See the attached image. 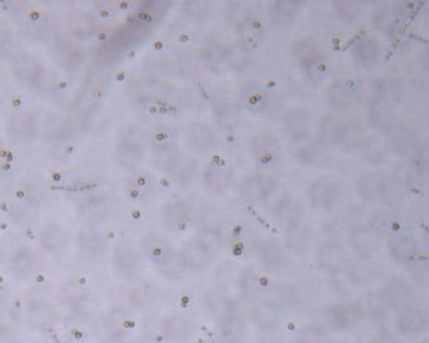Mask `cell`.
I'll return each mask as SVG.
<instances>
[{"label":"cell","instance_id":"obj_1","mask_svg":"<svg viewBox=\"0 0 429 343\" xmlns=\"http://www.w3.org/2000/svg\"><path fill=\"white\" fill-rule=\"evenodd\" d=\"M196 326L189 315L173 311L160 317V339L165 343H186L195 335Z\"/></svg>","mask_w":429,"mask_h":343},{"label":"cell","instance_id":"obj_2","mask_svg":"<svg viewBox=\"0 0 429 343\" xmlns=\"http://www.w3.org/2000/svg\"><path fill=\"white\" fill-rule=\"evenodd\" d=\"M218 333L223 343H245L250 333L249 320L236 312L218 322Z\"/></svg>","mask_w":429,"mask_h":343},{"label":"cell","instance_id":"obj_3","mask_svg":"<svg viewBox=\"0 0 429 343\" xmlns=\"http://www.w3.org/2000/svg\"><path fill=\"white\" fill-rule=\"evenodd\" d=\"M131 312L125 307H113L106 315L104 320V332L108 336L109 342L126 339L131 331Z\"/></svg>","mask_w":429,"mask_h":343},{"label":"cell","instance_id":"obj_4","mask_svg":"<svg viewBox=\"0 0 429 343\" xmlns=\"http://www.w3.org/2000/svg\"><path fill=\"white\" fill-rule=\"evenodd\" d=\"M202 309L205 315H209L211 320H220L226 318L228 315H234L239 311V304L235 303L232 299L223 297V296H211L204 301Z\"/></svg>","mask_w":429,"mask_h":343},{"label":"cell","instance_id":"obj_5","mask_svg":"<svg viewBox=\"0 0 429 343\" xmlns=\"http://www.w3.org/2000/svg\"><path fill=\"white\" fill-rule=\"evenodd\" d=\"M326 322L332 328H344L349 325L350 312L349 309L345 308L344 306L337 304L326 309Z\"/></svg>","mask_w":429,"mask_h":343},{"label":"cell","instance_id":"obj_6","mask_svg":"<svg viewBox=\"0 0 429 343\" xmlns=\"http://www.w3.org/2000/svg\"><path fill=\"white\" fill-rule=\"evenodd\" d=\"M324 335L315 326H305L295 335L294 343H323Z\"/></svg>","mask_w":429,"mask_h":343},{"label":"cell","instance_id":"obj_7","mask_svg":"<svg viewBox=\"0 0 429 343\" xmlns=\"http://www.w3.org/2000/svg\"><path fill=\"white\" fill-rule=\"evenodd\" d=\"M40 18H42V13L38 9H30L29 11V19L35 23V22H39Z\"/></svg>","mask_w":429,"mask_h":343},{"label":"cell","instance_id":"obj_8","mask_svg":"<svg viewBox=\"0 0 429 343\" xmlns=\"http://www.w3.org/2000/svg\"><path fill=\"white\" fill-rule=\"evenodd\" d=\"M22 104H23V100H22V97H20L19 95H15L12 100L13 107H14V109H20Z\"/></svg>","mask_w":429,"mask_h":343},{"label":"cell","instance_id":"obj_9","mask_svg":"<svg viewBox=\"0 0 429 343\" xmlns=\"http://www.w3.org/2000/svg\"><path fill=\"white\" fill-rule=\"evenodd\" d=\"M49 178H51L53 183H59L62 180V174L59 172H52L51 175H49Z\"/></svg>","mask_w":429,"mask_h":343},{"label":"cell","instance_id":"obj_10","mask_svg":"<svg viewBox=\"0 0 429 343\" xmlns=\"http://www.w3.org/2000/svg\"><path fill=\"white\" fill-rule=\"evenodd\" d=\"M0 210L3 212H9V204L6 201H0Z\"/></svg>","mask_w":429,"mask_h":343},{"label":"cell","instance_id":"obj_11","mask_svg":"<svg viewBox=\"0 0 429 343\" xmlns=\"http://www.w3.org/2000/svg\"><path fill=\"white\" fill-rule=\"evenodd\" d=\"M1 169H3V172H11V170H12V164H9V162H6V161H3V162H1Z\"/></svg>","mask_w":429,"mask_h":343},{"label":"cell","instance_id":"obj_12","mask_svg":"<svg viewBox=\"0 0 429 343\" xmlns=\"http://www.w3.org/2000/svg\"><path fill=\"white\" fill-rule=\"evenodd\" d=\"M15 196H17L18 200H23L24 198H25V191L22 189H18L15 191Z\"/></svg>","mask_w":429,"mask_h":343},{"label":"cell","instance_id":"obj_13","mask_svg":"<svg viewBox=\"0 0 429 343\" xmlns=\"http://www.w3.org/2000/svg\"><path fill=\"white\" fill-rule=\"evenodd\" d=\"M6 161V162H9V164H12L13 161H14V154H13L12 151H8Z\"/></svg>","mask_w":429,"mask_h":343},{"label":"cell","instance_id":"obj_14","mask_svg":"<svg viewBox=\"0 0 429 343\" xmlns=\"http://www.w3.org/2000/svg\"><path fill=\"white\" fill-rule=\"evenodd\" d=\"M67 87H68V83H67L66 80H61V82L58 83V88H59V90H66Z\"/></svg>","mask_w":429,"mask_h":343},{"label":"cell","instance_id":"obj_15","mask_svg":"<svg viewBox=\"0 0 429 343\" xmlns=\"http://www.w3.org/2000/svg\"><path fill=\"white\" fill-rule=\"evenodd\" d=\"M9 229V224L6 223V222H0V230L1 231H6Z\"/></svg>","mask_w":429,"mask_h":343},{"label":"cell","instance_id":"obj_16","mask_svg":"<svg viewBox=\"0 0 429 343\" xmlns=\"http://www.w3.org/2000/svg\"><path fill=\"white\" fill-rule=\"evenodd\" d=\"M6 155H8V151L6 149H0V159H6Z\"/></svg>","mask_w":429,"mask_h":343},{"label":"cell","instance_id":"obj_17","mask_svg":"<svg viewBox=\"0 0 429 343\" xmlns=\"http://www.w3.org/2000/svg\"><path fill=\"white\" fill-rule=\"evenodd\" d=\"M109 343H133L131 341H128V339H120V341H112V342Z\"/></svg>","mask_w":429,"mask_h":343},{"label":"cell","instance_id":"obj_18","mask_svg":"<svg viewBox=\"0 0 429 343\" xmlns=\"http://www.w3.org/2000/svg\"><path fill=\"white\" fill-rule=\"evenodd\" d=\"M25 233H27V235H28V236H32V238H35V235H33V231H32L30 229H27V230H25Z\"/></svg>","mask_w":429,"mask_h":343},{"label":"cell","instance_id":"obj_19","mask_svg":"<svg viewBox=\"0 0 429 343\" xmlns=\"http://www.w3.org/2000/svg\"><path fill=\"white\" fill-rule=\"evenodd\" d=\"M72 151H73V146H67V148H66V152H67V154H70V152H72Z\"/></svg>","mask_w":429,"mask_h":343},{"label":"cell","instance_id":"obj_20","mask_svg":"<svg viewBox=\"0 0 429 343\" xmlns=\"http://www.w3.org/2000/svg\"><path fill=\"white\" fill-rule=\"evenodd\" d=\"M186 343H200V342H195V341H189V342H186Z\"/></svg>","mask_w":429,"mask_h":343},{"label":"cell","instance_id":"obj_21","mask_svg":"<svg viewBox=\"0 0 429 343\" xmlns=\"http://www.w3.org/2000/svg\"><path fill=\"white\" fill-rule=\"evenodd\" d=\"M0 44H1V38H0Z\"/></svg>","mask_w":429,"mask_h":343}]
</instances>
